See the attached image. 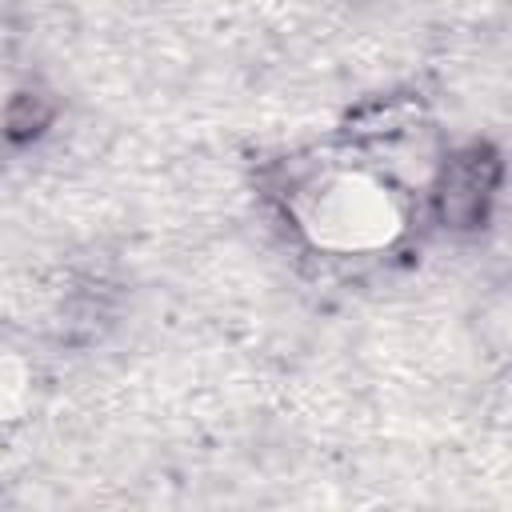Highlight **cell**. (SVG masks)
<instances>
[{
	"label": "cell",
	"mask_w": 512,
	"mask_h": 512,
	"mask_svg": "<svg viewBox=\"0 0 512 512\" xmlns=\"http://www.w3.org/2000/svg\"><path fill=\"white\" fill-rule=\"evenodd\" d=\"M492 160L488 156H464L452 164L448 180H444V196H440V208L448 220L456 224H468L484 212V200H488V188H492Z\"/></svg>",
	"instance_id": "obj_1"
}]
</instances>
